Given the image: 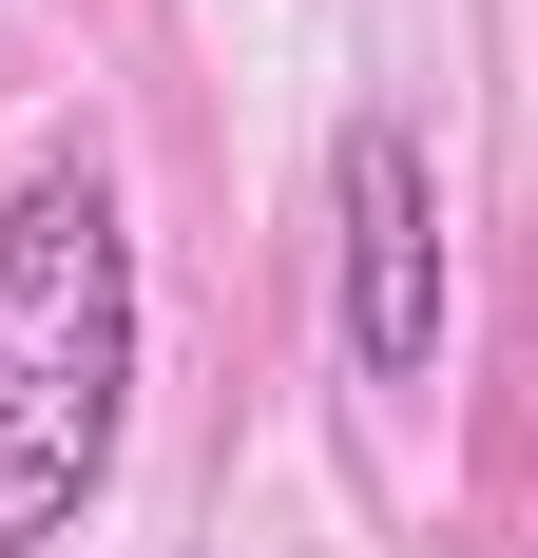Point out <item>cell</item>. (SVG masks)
<instances>
[{"label":"cell","instance_id":"cell-1","mask_svg":"<svg viewBox=\"0 0 538 558\" xmlns=\"http://www.w3.org/2000/svg\"><path fill=\"white\" fill-rule=\"evenodd\" d=\"M135 424V213L97 155H39L0 193V558L77 539Z\"/></svg>","mask_w":538,"mask_h":558},{"label":"cell","instance_id":"cell-2","mask_svg":"<svg viewBox=\"0 0 538 558\" xmlns=\"http://www.w3.org/2000/svg\"><path fill=\"white\" fill-rule=\"evenodd\" d=\"M327 308H346V366L366 386H424L442 366V173L404 116H346L327 135Z\"/></svg>","mask_w":538,"mask_h":558}]
</instances>
